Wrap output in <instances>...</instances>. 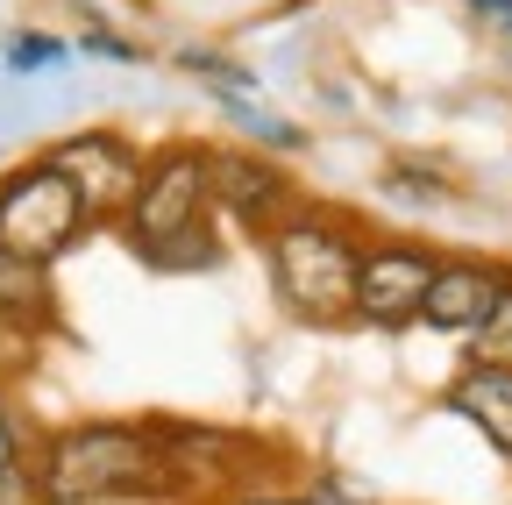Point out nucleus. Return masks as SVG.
Wrapping results in <instances>:
<instances>
[{
	"mask_svg": "<svg viewBox=\"0 0 512 505\" xmlns=\"http://www.w3.org/2000/svg\"><path fill=\"white\" fill-rule=\"evenodd\" d=\"M178 498L157 420H72L36 434L29 505H150Z\"/></svg>",
	"mask_w": 512,
	"mask_h": 505,
	"instance_id": "f257e3e1",
	"label": "nucleus"
},
{
	"mask_svg": "<svg viewBox=\"0 0 512 505\" xmlns=\"http://www.w3.org/2000/svg\"><path fill=\"white\" fill-rule=\"evenodd\" d=\"M363 242H370V228L356 214L320 207V200H299L271 235H256V257H264V278H271V299L285 306V321L349 328Z\"/></svg>",
	"mask_w": 512,
	"mask_h": 505,
	"instance_id": "f03ea898",
	"label": "nucleus"
},
{
	"mask_svg": "<svg viewBox=\"0 0 512 505\" xmlns=\"http://www.w3.org/2000/svg\"><path fill=\"white\" fill-rule=\"evenodd\" d=\"M100 221L86 214L79 185L64 178L43 150L0 171V249H22L36 264H64Z\"/></svg>",
	"mask_w": 512,
	"mask_h": 505,
	"instance_id": "7ed1b4c3",
	"label": "nucleus"
},
{
	"mask_svg": "<svg viewBox=\"0 0 512 505\" xmlns=\"http://www.w3.org/2000/svg\"><path fill=\"white\" fill-rule=\"evenodd\" d=\"M207 221H214V200H207V143H164V150H150L143 185H136V200H128V214L114 221V235L136 249V264H150L164 242L207 228Z\"/></svg>",
	"mask_w": 512,
	"mask_h": 505,
	"instance_id": "20e7f679",
	"label": "nucleus"
},
{
	"mask_svg": "<svg viewBox=\"0 0 512 505\" xmlns=\"http://www.w3.org/2000/svg\"><path fill=\"white\" fill-rule=\"evenodd\" d=\"M207 200H214V221L228 235H271L306 193L292 185V164L256 150V143H207Z\"/></svg>",
	"mask_w": 512,
	"mask_h": 505,
	"instance_id": "39448f33",
	"label": "nucleus"
},
{
	"mask_svg": "<svg viewBox=\"0 0 512 505\" xmlns=\"http://www.w3.org/2000/svg\"><path fill=\"white\" fill-rule=\"evenodd\" d=\"M434 264H441V249L420 242V235H370L363 242V264H356V306H349V321L356 328H377V335L420 328V299L434 285Z\"/></svg>",
	"mask_w": 512,
	"mask_h": 505,
	"instance_id": "423d86ee",
	"label": "nucleus"
},
{
	"mask_svg": "<svg viewBox=\"0 0 512 505\" xmlns=\"http://www.w3.org/2000/svg\"><path fill=\"white\" fill-rule=\"evenodd\" d=\"M157 441L171 456V477H178V498H228L242 484H264L271 470V449H256L249 434L235 427H200V420H157Z\"/></svg>",
	"mask_w": 512,
	"mask_h": 505,
	"instance_id": "0eeeda50",
	"label": "nucleus"
},
{
	"mask_svg": "<svg viewBox=\"0 0 512 505\" xmlns=\"http://www.w3.org/2000/svg\"><path fill=\"white\" fill-rule=\"evenodd\" d=\"M43 157L79 185V200H86V214L100 228H114L128 214V200H136V185H143V164H150V150L136 136H121V129H72Z\"/></svg>",
	"mask_w": 512,
	"mask_h": 505,
	"instance_id": "6e6552de",
	"label": "nucleus"
},
{
	"mask_svg": "<svg viewBox=\"0 0 512 505\" xmlns=\"http://www.w3.org/2000/svg\"><path fill=\"white\" fill-rule=\"evenodd\" d=\"M505 285H512V264H498V257H477V249L441 257L434 264V285L420 299V328L441 335V342H470L491 321V306H498Z\"/></svg>",
	"mask_w": 512,
	"mask_h": 505,
	"instance_id": "1a4fd4ad",
	"label": "nucleus"
},
{
	"mask_svg": "<svg viewBox=\"0 0 512 505\" xmlns=\"http://www.w3.org/2000/svg\"><path fill=\"white\" fill-rule=\"evenodd\" d=\"M441 406L456 413L470 434H484L498 456H512V370L505 363H470L441 385Z\"/></svg>",
	"mask_w": 512,
	"mask_h": 505,
	"instance_id": "9d476101",
	"label": "nucleus"
},
{
	"mask_svg": "<svg viewBox=\"0 0 512 505\" xmlns=\"http://www.w3.org/2000/svg\"><path fill=\"white\" fill-rule=\"evenodd\" d=\"M0 313L36 335L64 328V299H57V264H36L22 249H0Z\"/></svg>",
	"mask_w": 512,
	"mask_h": 505,
	"instance_id": "9b49d317",
	"label": "nucleus"
},
{
	"mask_svg": "<svg viewBox=\"0 0 512 505\" xmlns=\"http://www.w3.org/2000/svg\"><path fill=\"white\" fill-rule=\"evenodd\" d=\"M214 107L235 121V136L256 143V150H271V157H299V150H306V129H299V121L271 114L256 93H214Z\"/></svg>",
	"mask_w": 512,
	"mask_h": 505,
	"instance_id": "f8f14e48",
	"label": "nucleus"
},
{
	"mask_svg": "<svg viewBox=\"0 0 512 505\" xmlns=\"http://www.w3.org/2000/svg\"><path fill=\"white\" fill-rule=\"evenodd\" d=\"M29 456H36V427L15 406V392L0 385V505H8L15 491H29Z\"/></svg>",
	"mask_w": 512,
	"mask_h": 505,
	"instance_id": "ddd939ff",
	"label": "nucleus"
},
{
	"mask_svg": "<svg viewBox=\"0 0 512 505\" xmlns=\"http://www.w3.org/2000/svg\"><path fill=\"white\" fill-rule=\"evenodd\" d=\"M0 65H8L15 79L57 72V65H72V36H50V29H15L8 43H0Z\"/></svg>",
	"mask_w": 512,
	"mask_h": 505,
	"instance_id": "4468645a",
	"label": "nucleus"
},
{
	"mask_svg": "<svg viewBox=\"0 0 512 505\" xmlns=\"http://www.w3.org/2000/svg\"><path fill=\"white\" fill-rule=\"evenodd\" d=\"M178 72L207 79L214 93H256V72H249V65H235L228 50H207V43H178Z\"/></svg>",
	"mask_w": 512,
	"mask_h": 505,
	"instance_id": "2eb2a0df",
	"label": "nucleus"
},
{
	"mask_svg": "<svg viewBox=\"0 0 512 505\" xmlns=\"http://www.w3.org/2000/svg\"><path fill=\"white\" fill-rule=\"evenodd\" d=\"M43 342L50 335H36V328H22V321H8V313H0V385H22V377H36L43 370Z\"/></svg>",
	"mask_w": 512,
	"mask_h": 505,
	"instance_id": "dca6fc26",
	"label": "nucleus"
},
{
	"mask_svg": "<svg viewBox=\"0 0 512 505\" xmlns=\"http://www.w3.org/2000/svg\"><path fill=\"white\" fill-rule=\"evenodd\" d=\"M463 356H470V363H505V370H512V285L498 292L491 321H484V328L463 342Z\"/></svg>",
	"mask_w": 512,
	"mask_h": 505,
	"instance_id": "f3484780",
	"label": "nucleus"
},
{
	"mask_svg": "<svg viewBox=\"0 0 512 505\" xmlns=\"http://www.w3.org/2000/svg\"><path fill=\"white\" fill-rule=\"evenodd\" d=\"M214 505H313V491L306 484H242V491H228V498H214Z\"/></svg>",
	"mask_w": 512,
	"mask_h": 505,
	"instance_id": "a211bd4d",
	"label": "nucleus"
},
{
	"mask_svg": "<svg viewBox=\"0 0 512 505\" xmlns=\"http://www.w3.org/2000/svg\"><path fill=\"white\" fill-rule=\"evenodd\" d=\"M72 50H86V57H107V65H143V43H128V36H114V29H86Z\"/></svg>",
	"mask_w": 512,
	"mask_h": 505,
	"instance_id": "6ab92c4d",
	"label": "nucleus"
},
{
	"mask_svg": "<svg viewBox=\"0 0 512 505\" xmlns=\"http://www.w3.org/2000/svg\"><path fill=\"white\" fill-rule=\"evenodd\" d=\"M306 491H313V505H377L363 484H349V477H335V470H320V477H306Z\"/></svg>",
	"mask_w": 512,
	"mask_h": 505,
	"instance_id": "aec40b11",
	"label": "nucleus"
},
{
	"mask_svg": "<svg viewBox=\"0 0 512 505\" xmlns=\"http://www.w3.org/2000/svg\"><path fill=\"white\" fill-rule=\"evenodd\" d=\"M463 8H470V15H484L498 36H512V0H463Z\"/></svg>",
	"mask_w": 512,
	"mask_h": 505,
	"instance_id": "412c9836",
	"label": "nucleus"
},
{
	"mask_svg": "<svg viewBox=\"0 0 512 505\" xmlns=\"http://www.w3.org/2000/svg\"><path fill=\"white\" fill-rule=\"evenodd\" d=\"M505 463H512V456H505Z\"/></svg>",
	"mask_w": 512,
	"mask_h": 505,
	"instance_id": "4be33fe9",
	"label": "nucleus"
}]
</instances>
